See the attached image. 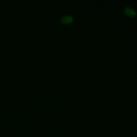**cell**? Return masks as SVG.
I'll return each mask as SVG.
<instances>
[{"mask_svg":"<svg viewBox=\"0 0 137 137\" xmlns=\"http://www.w3.org/2000/svg\"><path fill=\"white\" fill-rule=\"evenodd\" d=\"M73 21V17L71 15H66L61 18V22L64 24H70Z\"/></svg>","mask_w":137,"mask_h":137,"instance_id":"cell-1","label":"cell"},{"mask_svg":"<svg viewBox=\"0 0 137 137\" xmlns=\"http://www.w3.org/2000/svg\"><path fill=\"white\" fill-rule=\"evenodd\" d=\"M124 12L128 15H130V16H133L136 14L135 11L132 8H126V9H124Z\"/></svg>","mask_w":137,"mask_h":137,"instance_id":"cell-2","label":"cell"}]
</instances>
